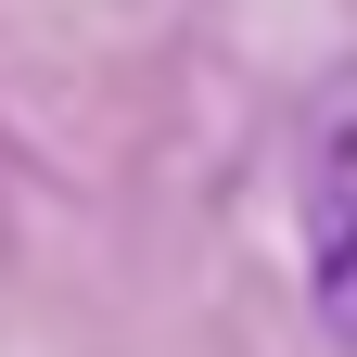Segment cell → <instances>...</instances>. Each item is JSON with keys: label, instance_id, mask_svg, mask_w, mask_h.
Masks as SVG:
<instances>
[{"label": "cell", "instance_id": "cell-1", "mask_svg": "<svg viewBox=\"0 0 357 357\" xmlns=\"http://www.w3.org/2000/svg\"><path fill=\"white\" fill-rule=\"evenodd\" d=\"M294 217H306V306H319L332 357H357V77H332L319 102H306Z\"/></svg>", "mask_w": 357, "mask_h": 357}]
</instances>
